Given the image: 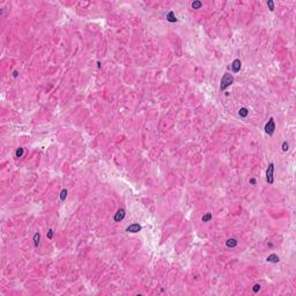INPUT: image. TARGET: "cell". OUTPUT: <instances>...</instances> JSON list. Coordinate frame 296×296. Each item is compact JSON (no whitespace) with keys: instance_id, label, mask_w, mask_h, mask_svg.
Returning a JSON list of instances; mask_svg holds the SVG:
<instances>
[{"instance_id":"cell-10","label":"cell","mask_w":296,"mask_h":296,"mask_svg":"<svg viewBox=\"0 0 296 296\" xmlns=\"http://www.w3.org/2000/svg\"><path fill=\"white\" fill-rule=\"evenodd\" d=\"M167 19H168V21H169V22H172V23H174V22H177V19H176V16H175V13H174L172 11L168 13Z\"/></svg>"},{"instance_id":"cell-17","label":"cell","mask_w":296,"mask_h":296,"mask_svg":"<svg viewBox=\"0 0 296 296\" xmlns=\"http://www.w3.org/2000/svg\"><path fill=\"white\" fill-rule=\"evenodd\" d=\"M259 289H260V285H258V283H256V285L253 286V288H252L253 293H258V291H259Z\"/></svg>"},{"instance_id":"cell-15","label":"cell","mask_w":296,"mask_h":296,"mask_svg":"<svg viewBox=\"0 0 296 296\" xmlns=\"http://www.w3.org/2000/svg\"><path fill=\"white\" fill-rule=\"evenodd\" d=\"M23 153H24V149H23L22 147H20V148H17V149H16V153H15V155H16V157H22Z\"/></svg>"},{"instance_id":"cell-4","label":"cell","mask_w":296,"mask_h":296,"mask_svg":"<svg viewBox=\"0 0 296 296\" xmlns=\"http://www.w3.org/2000/svg\"><path fill=\"white\" fill-rule=\"evenodd\" d=\"M142 229V227L139 225V223H133V225H131V226H129V227L126 228V231L127 233H139L140 230Z\"/></svg>"},{"instance_id":"cell-14","label":"cell","mask_w":296,"mask_h":296,"mask_svg":"<svg viewBox=\"0 0 296 296\" xmlns=\"http://www.w3.org/2000/svg\"><path fill=\"white\" fill-rule=\"evenodd\" d=\"M67 198V190H61V192H60V200L61 201H65V199Z\"/></svg>"},{"instance_id":"cell-8","label":"cell","mask_w":296,"mask_h":296,"mask_svg":"<svg viewBox=\"0 0 296 296\" xmlns=\"http://www.w3.org/2000/svg\"><path fill=\"white\" fill-rule=\"evenodd\" d=\"M226 245L228 248H236L237 246V241H236V238H229L226 242Z\"/></svg>"},{"instance_id":"cell-20","label":"cell","mask_w":296,"mask_h":296,"mask_svg":"<svg viewBox=\"0 0 296 296\" xmlns=\"http://www.w3.org/2000/svg\"><path fill=\"white\" fill-rule=\"evenodd\" d=\"M250 183L255 185V184H256V179H253V178H252V179H250Z\"/></svg>"},{"instance_id":"cell-16","label":"cell","mask_w":296,"mask_h":296,"mask_svg":"<svg viewBox=\"0 0 296 296\" xmlns=\"http://www.w3.org/2000/svg\"><path fill=\"white\" fill-rule=\"evenodd\" d=\"M267 6H268V7H269V11H271V12H273V11H274V3H273L272 0H269L268 3H267Z\"/></svg>"},{"instance_id":"cell-12","label":"cell","mask_w":296,"mask_h":296,"mask_svg":"<svg viewBox=\"0 0 296 296\" xmlns=\"http://www.w3.org/2000/svg\"><path fill=\"white\" fill-rule=\"evenodd\" d=\"M238 113H239V116H241V117L245 118L248 115H249V111H248L246 108H241V109H239V111H238Z\"/></svg>"},{"instance_id":"cell-6","label":"cell","mask_w":296,"mask_h":296,"mask_svg":"<svg viewBox=\"0 0 296 296\" xmlns=\"http://www.w3.org/2000/svg\"><path fill=\"white\" fill-rule=\"evenodd\" d=\"M241 60L239 59H235V60L233 61V64H231V68H233V71L235 72V73H238L239 71H241Z\"/></svg>"},{"instance_id":"cell-18","label":"cell","mask_w":296,"mask_h":296,"mask_svg":"<svg viewBox=\"0 0 296 296\" xmlns=\"http://www.w3.org/2000/svg\"><path fill=\"white\" fill-rule=\"evenodd\" d=\"M288 147H289V146H288L287 141H285V142L282 143V151H283V152H287V151H288Z\"/></svg>"},{"instance_id":"cell-1","label":"cell","mask_w":296,"mask_h":296,"mask_svg":"<svg viewBox=\"0 0 296 296\" xmlns=\"http://www.w3.org/2000/svg\"><path fill=\"white\" fill-rule=\"evenodd\" d=\"M233 82H234L233 75L229 74V73H226L225 75L222 77V79H221V86H220V89H221V90H225V89H227V88L229 87Z\"/></svg>"},{"instance_id":"cell-2","label":"cell","mask_w":296,"mask_h":296,"mask_svg":"<svg viewBox=\"0 0 296 296\" xmlns=\"http://www.w3.org/2000/svg\"><path fill=\"white\" fill-rule=\"evenodd\" d=\"M266 181L268 184L274 183V164L273 163H269L268 168L266 170Z\"/></svg>"},{"instance_id":"cell-19","label":"cell","mask_w":296,"mask_h":296,"mask_svg":"<svg viewBox=\"0 0 296 296\" xmlns=\"http://www.w3.org/2000/svg\"><path fill=\"white\" fill-rule=\"evenodd\" d=\"M52 234H53L52 229H49V231H47V238L49 239H52Z\"/></svg>"},{"instance_id":"cell-7","label":"cell","mask_w":296,"mask_h":296,"mask_svg":"<svg viewBox=\"0 0 296 296\" xmlns=\"http://www.w3.org/2000/svg\"><path fill=\"white\" fill-rule=\"evenodd\" d=\"M266 260L268 261V263H279V257H278L275 253H272V255H269L268 257H267Z\"/></svg>"},{"instance_id":"cell-21","label":"cell","mask_w":296,"mask_h":296,"mask_svg":"<svg viewBox=\"0 0 296 296\" xmlns=\"http://www.w3.org/2000/svg\"><path fill=\"white\" fill-rule=\"evenodd\" d=\"M13 77H14V78H16V77H17V72H16V71H14V73H13Z\"/></svg>"},{"instance_id":"cell-13","label":"cell","mask_w":296,"mask_h":296,"mask_svg":"<svg viewBox=\"0 0 296 296\" xmlns=\"http://www.w3.org/2000/svg\"><path fill=\"white\" fill-rule=\"evenodd\" d=\"M203 6V3H200V1H193L192 3V8L193 9H199Z\"/></svg>"},{"instance_id":"cell-11","label":"cell","mask_w":296,"mask_h":296,"mask_svg":"<svg viewBox=\"0 0 296 296\" xmlns=\"http://www.w3.org/2000/svg\"><path fill=\"white\" fill-rule=\"evenodd\" d=\"M212 217H213L212 213H206L205 215L201 217V221H203V222H209L212 220Z\"/></svg>"},{"instance_id":"cell-3","label":"cell","mask_w":296,"mask_h":296,"mask_svg":"<svg viewBox=\"0 0 296 296\" xmlns=\"http://www.w3.org/2000/svg\"><path fill=\"white\" fill-rule=\"evenodd\" d=\"M274 131H275V123H274V119L271 117L268 119V121H267V124L265 125V132L268 135H273Z\"/></svg>"},{"instance_id":"cell-5","label":"cell","mask_w":296,"mask_h":296,"mask_svg":"<svg viewBox=\"0 0 296 296\" xmlns=\"http://www.w3.org/2000/svg\"><path fill=\"white\" fill-rule=\"evenodd\" d=\"M125 209H123V208H120V209H118L117 211V213L115 214V217H113V220H115L116 222H119V221H121V220L125 217Z\"/></svg>"},{"instance_id":"cell-9","label":"cell","mask_w":296,"mask_h":296,"mask_svg":"<svg viewBox=\"0 0 296 296\" xmlns=\"http://www.w3.org/2000/svg\"><path fill=\"white\" fill-rule=\"evenodd\" d=\"M39 242H41V234L37 231V233H35V235H34V244H35V246H38Z\"/></svg>"}]
</instances>
